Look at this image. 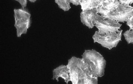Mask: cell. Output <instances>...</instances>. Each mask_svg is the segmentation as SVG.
<instances>
[{"label": "cell", "instance_id": "6da1fadb", "mask_svg": "<svg viewBox=\"0 0 133 84\" xmlns=\"http://www.w3.org/2000/svg\"><path fill=\"white\" fill-rule=\"evenodd\" d=\"M70 81L73 84H97L98 77L92 75L82 58L73 56L68 61Z\"/></svg>", "mask_w": 133, "mask_h": 84}, {"label": "cell", "instance_id": "7a4b0ae2", "mask_svg": "<svg viewBox=\"0 0 133 84\" xmlns=\"http://www.w3.org/2000/svg\"><path fill=\"white\" fill-rule=\"evenodd\" d=\"M82 58L94 76L98 78L104 75L106 61L99 52L95 50H85Z\"/></svg>", "mask_w": 133, "mask_h": 84}, {"label": "cell", "instance_id": "3957f363", "mask_svg": "<svg viewBox=\"0 0 133 84\" xmlns=\"http://www.w3.org/2000/svg\"><path fill=\"white\" fill-rule=\"evenodd\" d=\"M100 14L106 18L124 23L133 15V7L121 4L118 0L112 8Z\"/></svg>", "mask_w": 133, "mask_h": 84}, {"label": "cell", "instance_id": "277c9868", "mask_svg": "<svg viewBox=\"0 0 133 84\" xmlns=\"http://www.w3.org/2000/svg\"><path fill=\"white\" fill-rule=\"evenodd\" d=\"M15 27L16 28L17 36L21 37L26 34L31 25V15L25 9L18 8L14 10Z\"/></svg>", "mask_w": 133, "mask_h": 84}, {"label": "cell", "instance_id": "5b68a950", "mask_svg": "<svg viewBox=\"0 0 133 84\" xmlns=\"http://www.w3.org/2000/svg\"><path fill=\"white\" fill-rule=\"evenodd\" d=\"M122 31L121 30L117 32H111L104 35H100L98 31H96L92 38L94 43H98L103 47L111 50L117 47L121 41Z\"/></svg>", "mask_w": 133, "mask_h": 84}, {"label": "cell", "instance_id": "8992f818", "mask_svg": "<svg viewBox=\"0 0 133 84\" xmlns=\"http://www.w3.org/2000/svg\"><path fill=\"white\" fill-rule=\"evenodd\" d=\"M100 35L111 32H117L120 31L121 24L111 19L106 18L97 14L94 22Z\"/></svg>", "mask_w": 133, "mask_h": 84}, {"label": "cell", "instance_id": "52a82bcc", "mask_svg": "<svg viewBox=\"0 0 133 84\" xmlns=\"http://www.w3.org/2000/svg\"><path fill=\"white\" fill-rule=\"evenodd\" d=\"M97 14V9H91L82 11L80 14L81 22L88 28L92 29L95 26L94 22Z\"/></svg>", "mask_w": 133, "mask_h": 84}, {"label": "cell", "instance_id": "ba28073f", "mask_svg": "<svg viewBox=\"0 0 133 84\" xmlns=\"http://www.w3.org/2000/svg\"><path fill=\"white\" fill-rule=\"evenodd\" d=\"M61 77L64 80L66 84H68L70 81V76L67 66L61 65L57 67L53 70V80H56L58 82L59 78Z\"/></svg>", "mask_w": 133, "mask_h": 84}, {"label": "cell", "instance_id": "9c48e42d", "mask_svg": "<svg viewBox=\"0 0 133 84\" xmlns=\"http://www.w3.org/2000/svg\"><path fill=\"white\" fill-rule=\"evenodd\" d=\"M55 2L64 11H68L71 8L70 0H55Z\"/></svg>", "mask_w": 133, "mask_h": 84}, {"label": "cell", "instance_id": "30bf717a", "mask_svg": "<svg viewBox=\"0 0 133 84\" xmlns=\"http://www.w3.org/2000/svg\"><path fill=\"white\" fill-rule=\"evenodd\" d=\"M123 35L128 44H133V29L126 31L123 34Z\"/></svg>", "mask_w": 133, "mask_h": 84}, {"label": "cell", "instance_id": "8fae6325", "mask_svg": "<svg viewBox=\"0 0 133 84\" xmlns=\"http://www.w3.org/2000/svg\"><path fill=\"white\" fill-rule=\"evenodd\" d=\"M91 2V0H81L80 5L81 6V10L82 11L90 9Z\"/></svg>", "mask_w": 133, "mask_h": 84}, {"label": "cell", "instance_id": "7c38bea8", "mask_svg": "<svg viewBox=\"0 0 133 84\" xmlns=\"http://www.w3.org/2000/svg\"><path fill=\"white\" fill-rule=\"evenodd\" d=\"M101 0H91L90 9H97L100 6Z\"/></svg>", "mask_w": 133, "mask_h": 84}, {"label": "cell", "instance_id": "4fadbf2b", "mask_svg": "<svg viewBox=\"0 0 133 84\" xmlns=\"http://www.w3.org/2000/svg\"><path fill=\"white\" fill-rule=\"evenodd\" d=\"M127 25L129 27L130 29H133V15L129 18L127 22Z\"/></svg>", "mask_w": 133, "mask_h": 84}, {"label": "cell", "instance_id": "5bb4252c", "mask_svg": "<svg viewBox=\"0 0 133 84\" xmlns=\"http://www.w3.org/2000/svg\"><path fill=\"white\" fill-rule=\"evenodd\" d=\"M15 1L20 3L22 8L23 9H24V8L27 6L28 0H15Z\"/></svg>", "mask_w": 133, "mask_h": 84}, {"label": "cell", "instance_id": "9a60e30c", "mask_svg": "<svg viewBox=\"0 0 133 84\" xmlns=\"http://www.w3.org/2000/svg\"><path fill=\"white\" fill-rule=\"evenodd\" d=\"M120 3L123 5H130L133 3V0H119Z\"/></svg>", "mask_w": 133, "mask_h": 84}, {"label": "cell", "instance_id": "2e32d148", "mask_svg": "<svg viewBox=\"0 0 133 84\" xmlns=\"http://www.w3.org/2000/svg\"><path fill=\"white\" fill-rule=\"evenodd\" d=\"M81 0H70V2L75 5L77 6L80 5Z\"/></svg>", "mask_w": 133, "mask_h": 84}, {"label": "cell", "instance_id": "e0dca14e", "mask_svg": "<svg viewBox=\"0 0 133 84\" xmlns=\"http://www.w3.org/2000/svg\"><path fill=\"white\" fill-rule=\"evenodd\" d=\"M28 1H29V2H32V3H34V2H36L37 0H28Z\"/></svg>", "mask_w": 133, "mask_h": 84}, {"label": "cell", "instance_id": "ac0fdd59", "mask_svg": "<svg viewBox=\"0 0 133 84\" xmlns=\"http://www.w3.org/2000/svg\"><path fill=\"white\" fill-rule=\"evenodd\" d=\"M112 1H115V0H112Z\"/></svg>", "mask_w": 133, "mask_h": 84}]
</instances>
